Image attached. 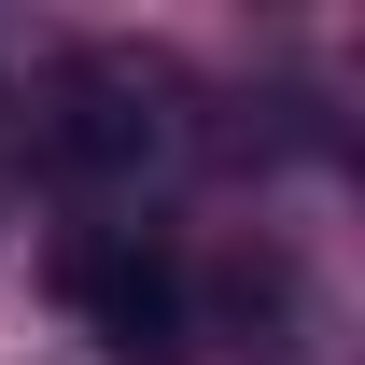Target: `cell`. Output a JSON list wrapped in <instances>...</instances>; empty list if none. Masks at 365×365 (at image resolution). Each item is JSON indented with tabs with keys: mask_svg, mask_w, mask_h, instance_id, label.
Listing matches in <instances>:
<instances>
[{
	"mask_svg": "<svg viewBox=\"0 0 365 365\" xmlns=\"http://www.w3.org/2000/svg\"><path fill=\"white\" fill-rule=\"evenodd\" d=\"M71 309L98 323V351H127V365H169V351H182V267L140 253V239L71 253Z\"/></svg>",
	"mask_w": 365,
	"mask_h": 365,
	"instance_id": "1",
	"label": "cell"
},
{
	"mask_svg": "<svg viewBox=\"0 0 365 365\" xmlns=\"http://www.w3.org/2000/svg\"><path fill=\"white\" fill-rule=\"evenodd\" d=\"M56 140H71L85 169H140V155H155V98H140L127 71H71V113H56Z\"/></svg>",
	"mask_w": 365,
	"mask_h": 365,
	"instance_id": "2",
	"label": "cell"
}]
</instances>
